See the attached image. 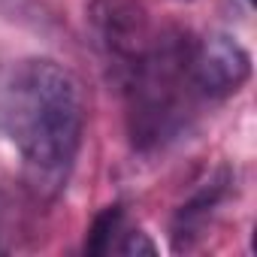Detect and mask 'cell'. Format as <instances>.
<instances>
[{
  "label": "cell",
  "instance_id": "obj_1",
  "mask_svg": "<svg viewBox=\"0 0 257 257\" xmlns=\"http://www.w3.org/2000/svg\"><path fill=\"white\" fill-rule=\"evenodd\" d=\"M85 127L76 76L52 58H22L0 67V134L22 152L34 191L52 197L67 182Z\"/></svg>",
  "mask_w": 257,
  "mask_h": 257
},
{
  "label": "cell",
  "instance_id": "obj_2",
  "mask_svg": "<svg viewBox=\"0 0 257 257\" xmlns=\"http://www.w3.org/2000/svg\"><path fill=\"white\" fill-rule=\"evenodd\" d=\"M194 40L185 31H161L152 37L146 55L124 76L131 103V134L143 152L179 137L197 94L191 76Z\"/></svg>",
  "mask_w": 257,
  "mask_h": 257
},
{
  "label": "cell",
  "instance_id": "obj_3",
  "mask_svg": "<svg viewBox=\"0 0 257 257\" xmlns=\"http://www.w3.org/2000/svg\"><path fill=\"white\" fill-rule=\"evenodd\" d=\"M91 25L103 58L124 82L152 43L143 7H137L134 0H97L91 10Z\"/></svg>",
  "mask_w": 257,
  "mask_h": 257
},
{
  "label": "cell",
  "instance_id": "obj_4",
  "mask_svg": "<svg viewBox=\"0 0 257 257\" xmlns=\"http://www.w3.org/2000/svg\"><path fill=\"white\" fill-rule=\"evenodd\" d=\"M191 76L197 94L209 100H224L236 94L251 76V55L230 37L212 34L194 43Z\"/></svg>",
  "mask_w": 257,
  "mask_h": 257
},
{
  "label": "cell",
  "instance_id": "obj_5",
  "mask_svg": "<svg viewBox=\"0 0 257 257\" xmlns=\"http://www.w3.org/2000/svg\"><path fill=\"white\" fill-rule=\"evenodd\" d=\"M227 185H230V173L221 170L212 182H206V185L179 209V215H176V221H173V245H176V248H191V242L203 233L206 221L212 218L215 206L224 200Z\"/></svg>",
  "mask_w": 257,
  "mask_h": 257
},
{
  "label": "cell",
  "instance_id": "obj_6",
  "mask_svg": "<svg viewBox=\"0 0 257 257\" xmlns=\"http://www.w3.org/2000/svg\"><path fill=\"white\" fill-rule=\"evenodd\" d=\"M121 218H124L121 206H106V209L94 218V224H91V230H88L85 251H88V254H106V251L112 248V239H115L118 227H121Z\"/></svg>",
  "mask_w": 257,
  "mask_h": 257
},
{
  "label": "cell",
  "instance_id": "obj_7",
  "mask_svg": "<svg viewBox=\"0 0 257 257\" xmlns=\"http://www.w3.org/2000/svg\"><path fill=\"white\" fill-rule=\"evenodd\" d=\"M118 251H121L124 257H131V254H155V245L149 242L146 233L131 230V233H124V242L118 245Z\"/></svg>",
  "mask_w": 257,
  "mask_h": 257
},
{
  "label": "cell",
  "instance_id": "obj_8",
  "mask_svg": "<svg viewBox=\"0 0 257 257\" xmlns=\"http://www.w3.org/2000/svg\"><path fill=\"white\" fill-rule=\"evenodd\" d=\"M248 4H254V0H248Z\"/></svg>",
  "mask_w": 257,
  "mask_h": 257
}]
</instances>
